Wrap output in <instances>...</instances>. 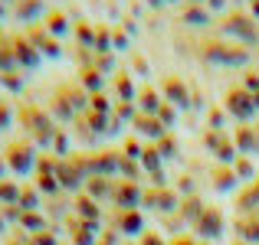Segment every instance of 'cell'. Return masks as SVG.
I'll list each match as a JSON object with an SVG mask.
<instances>
[{
  "instance_id": "1",
  "label": "cell",
  "mask_w": 259,
  "mask_h": 245,
  "mask_svg": "<svg viewBox=\"0 0 259 245\" xmlns=\"http://www.w3.org/2000/svg\"><path fill=\"white\" fill-rule=\"evenodd\" d=\"M230 111L233 114H240V118H253L256 114V101H253V95H246V92H230Z\"/></svg>"
},
{
  "instance_id": "2",
  "label": "cell",
  "mask_w": 259,
  "mask_h": 245,
  "mask_svg": "<svg viewBox=\"0 0 259 245\" xmlns=\"http://www.w3.org/2000/svg\"><path fill=\"white\" fill-rule=\"evenodd\" d=\"M227 33H233V36L246 39V43H256V36H259V33H256V26L249 23L246 17H233V20L227 23Z\"/></svg>"
},
{
  "instance_id": "3",
  "label": "cell",
  "mask_w": 259,
  "mask_h": 245,
  "mask_svg": "<svg viewBox=\"0 0 259 245\" xmlns=\"http://www.w3.org/2000/svg\"><path fill=\"white\" fill-rule=\"evenodd\" d=\"M23 151H26V147H13V154H10V163L20 170V173H26V170L33 167V157H26Z\"/></svg>"
},
{
  "instance_id": "4",
  "label": "cell",
  "mask_w": 259,
  "mask_h": 245,
  "mask_svg": "<svg viewBox=\"0 0 259 245\" xmlns=\"http://www.w3.org/2000/svg\"><path fill=\"white\" fill-rule=\"evenodd\" d=\"M203 235H220V216L210 213V209H203Z\"/></svg>"
},
{
  "instance_id": "5",
  "label": "cell",
  "mask_w": 259,
  "mask_h": 245,
  "mask_svg": "<svg viewBox=\"0 0 259 245\" xmlns=\"http://www.w3.org/2000/svg\"><path fill=\"white\" fill-rule=\"evenodd\" d=\"M236 173H240V180H253V163L249 160H236Z\"/></svg>"
},
{
  "instance_id": "6",
  "label": "cell",
  "mask_w": 259,
  "mask_h": 245,
  "mask_svg": "<svg viewBox=\"0 0 259 245\" xmlns=\"http://www.w3.org/2000/svg\"><path fill=\"white\" fill-rule=\"evenodd\" d=\"M167 92H171V98L177 101V105H184V101H187V95H184V88L177 85V82H167Z\"/></svg>"
},
{
  "instance_id": "7",
  "label": "cell",
  "mask_w": 259,
  "mask_h": 245,
  "mask_svg": "<svg viewBox=\"0 0 259 245\" xmlns=\"http://www.w3.org/2000/svg\"><path fill=\"white\" fill-rule=\"evenodd\" d=\"M243 239L259 242V222H246V226H243Z\"/></svg>"
},
{
  "instance_id": "8",
  "label": "cell",
  "mask_w": 259,
  "mask_h": 245,
  "mask_svg": "<svg viewBox=\"0 0 259 245\" xmlns=\"http://www.w3.org/2000/svg\"><path fill=\"white\" fill-rule=\"evenodd\" d=\"M187 20L194 26H200V23H207V13H203V10H187Z\"/></svg>"
},
{
  "instance_id": "9",
  "label": "cell",
  "mask_w": 259,
  "mask_h": 245,
  "mask_svg": "<svg viewBox=\"0 0 259 245\" xmlns=\"http://www.w3.org/2000/svg\"><path fill=\"white\" fill-rule=\"evenodd\" d=\"M50 30H53V33H63V30H66V20L59 17V13H56V17H50Z\"/></svg>"
},
{
  "instance_id": "10",
  "label": "cell",
  "mask_w": 259,
  "mask_h": 245,
  "mask_svg": "<svg viewBox=\"0 0 259 245\" xmlns=\"http://www.w3.org/2000/svg\"><path fill=\"white\" fill-rule=\"evenodd\" d=\"M138 229H141V219L138 216H128L125 219V232H138Z\"/></svg>"
},
{
  "instance_id": "11",
  "label": "cell",
  "mask_w": 259,
  "mask_h": 245,
  "mask_svg": "<svg viewBox=\"0 0 259 245\" xmlns=\"http://www.w3.org/2000/svg\"><path fill=\"white\" fill-rule=\"evenodd\" d=\"M79 213H82L85 219H95V209H92V203H89V200H82V203H79Z\"/></svg>"
},
{
  "instance_id": "12",
  "label": "cell",
  "mask_w": 259,
  "mask_h": 245,
  "mask_svg": "<svg viewBox=\"0 0 259 245\" xmlns=\"http://www.w3.org/2000/svg\"><path fill=\"white\" fill-rule=\"evenodd\" d=\"M20 200H23V203H20V206H36V193H23V196H20Z\"/></svg>"
},
{
  "instance_id": "13",
  "label": "cell",
  "mask_w": 259,
  "mask_h": 245,
  "mask_svg": "<svg viewBox=\"0 0 259 245\" xmlns=\"http://www.w3.org/2000/svg\"><path fill=\"white\" fill-rule=\"evenodd\" d=\"M125 151H128V157H138V154H141L138 141H128V147H125Z\"/></svg>"
},
{
  "instance_id": "14",
  "label": "cell",
  "mask_w": 259,
  "mask_h": 245,
  "mask_svg": "<svg viewBox=\"0 0 259 245\" xmlns=\"http://www.w3.org/2000/svg\"><path fill=\"white\" fill-rule=\"evenodd\" d=\"M85 85H89V88H95V85H99V76H95V72H92V69H89V72H85Z\"/></svg>"
},
{
  "instance_id": "15",
  "label": "cell",
  "mask_w": 259,
  "mask_h": 245,
  "mask_svg": "<svg viewBox=\"0 0 259 245\" xmlns=\"http://www.w3.org/2000/svg\"><path fill=\"white\" fill-rule=\"evenodd\" d=\"M0 128H10V111L7 108H0Z\"/></svg>"
},
{
  "instance_id": "16",
  "label": "cell",
  "mask_w": 259,
  "mask_h": 245,
  "mask_svg": "<svg viewBox=\"0 0 259 245\" xmlns=\"http://www.w3.org/2000/svg\"><path fill=\"white\" fill-rule=\"evenodd\" d=\"M23 226H33V232H36V229H39V219H36V216H26Z\"/></svg>"
},
{
  "instance_id": "17",
  "label": "cell",
  "mask_w": 259,
  "mask_h": 245,
  "mask_svg": "<svg viewBox=\"0 0 259 245\" xmlns=\"http://www.w3.org/2000/svg\"><path fill=\"white\" fill-rule=\"evenodd\" d=\"M220 121H223V114H220V111H210V125L220 128Z\"/></svg>"
},
{
  "instance_id": "18",
  "label": "cell",
  "mask_w": 259,
  "mask_h": 245,
  "mask_svg": "<svg viewBox=\"0 0 259 245\" xmlns=\"http://www.w3.org/2000/svg\"><path fill=\"white\" fill-rule=\"evenodd\" d=\"M210 7H223V0H210Z\"/></svg>"
},
{
  "instance_id": "19",
  "label": "cell",
  "mask_w": 259,
  "mask_h": 245,
  "mask_svg": "<svg viewBox=\"0 0 259 245\" xmlns=\"http://www.w3.org/2000/svg\"><path fill=\"white\" fill-rule=\"evenodd\" d=\"M253 101H256V108H259V95H253Z\"/></svg>"
},
{
  "instance_id": "20",
  "label": "cell",
  "mask_w": 259,
  "mask_h": 245,
  "mask_svg": "<svg viewBox=\"0 0 259 245\" xmlns=\"http://www.w3.org/2000/svg\"><path fill=\"white\" fill-rule=\"evenodd\" d=\"M256 17H259V0H256Z\"/></svg>"
},
{
  "instance_id": "21",
  "label": "cell",
  "mask_w": 259,
  "mask_h": 245,
  "mask_svg": "<svg viewBox=\"0 0 259 245\" xmlns=\"http://www.w3.org/2000/svg\"><path fill=\"white\" fill-rule=\"evenodd\" d=\"M177 245H190V242H177Z\"/></svg>"
},
{
  "instance_id": "22",
  "label": "cell",
  "mask_w": 259,
  "mask_h": 245,
  "mask_svg": "<svg viewBox=\"0 0 259 245\" xmlns=\"http://www.w3.org/2000/svg\"><path fill=\"white\" fill-rule=\"evenodd\" d=\"M0 229H4V222H0Z\"/></svg>"
}]
</instances>
